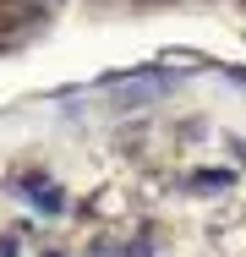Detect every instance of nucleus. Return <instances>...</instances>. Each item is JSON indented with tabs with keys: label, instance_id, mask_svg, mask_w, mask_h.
<instances>
[{
	"label": "nucleus",
	"instance_id": "nucleus-2",
	"mask_svg": "<svg viewBox=\"0 0 246 257\" xmlns=\"http://www.w3.org/2000/svg\"><path fill=\"white\" fill-rule=\"evenodd\" d=\"M175 88V77H153V82H126V88H115V104H148L159 99V93H170Z\"/></svg>",
	"mask_w": 246,
	"mask_h": 257
},
{
	"label": "nucleus",
	"instance_id": "nucleus-3",
	"mask_svg": "<svg viewBox=\"0 0 246 257\" xmlns=\"http://www.w3.org/2000/svg\"><path fill=\"white\" fill-rule=\"evenodd\" d=\"M44 257H49V252H44Z\"/></svg>",
	"mask_w": 246,
	"mask_h": 257
},
{
	"label": "nucleus",
	"instance_id": "nucleus-1",
	"mask_svg": "<svg viewBox=\"0 0 246 257\" xmlns=\"http://www.w3.org/2000/svg\"><path fill=\"white\" fill-rule=\"evenodd\" d=\"M17 192H28V197L39 203V213H60V203H66V197H60V186L44 181V175H22V181H17Z\"/></svg>",
	"mask_w": 246,
	"mask_h": 257
}]
</instances>
